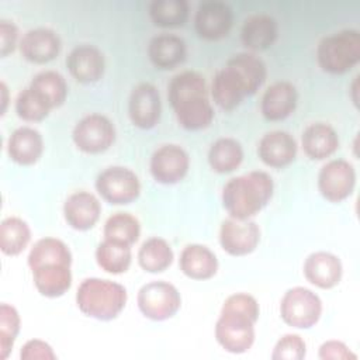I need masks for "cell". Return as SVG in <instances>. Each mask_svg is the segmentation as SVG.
<instances>
[{"label": "cell", "instance_id": "4dcf8cb0", "mask_svg": "<svg viewBox=\"0 0 360 360\" xmlns=\"http://www.w3.org/2000/svg\"><path fill=\"white\" fill-rule=\"evenodd\" d=\"M132 260L131 246L104 239L96 249V262L101 270L110 274L125 273Z\"/></svg>", "mask_w": 360, "mask_h": 360}, {"label": "cell", "instance_id": "7c38bea8", "mask_svg": "<svg viewBox=\"0 0 360 360\" xmlns=\"http://www.w3.org/2000/svg\"><path fill=\"white\" fill-rule=\"evenodd\" d=\"M356 186L354 166L345 159L326 162L318 174V190L329 202H342L349 198Z\"/></svg>", "mask_w": 360, "mask_h": 360}, {"label": "cell", "instance_id": "d590c367", "mask_svg": "<svg viewBox=\"0 0 360 360\" xmlns=\"http://www.w3.org/2000/svg\"><path fill=\"white\" fill-rule=\"evenodd\" d=\"M15 111L17 115L24 121L39 122L49 115L51 108L28 86L17 96Z\"/></svg>", "mask_w": 360, "mask_h": 360}, {"label": "cell", "instance_id": "8d00e7d4", "mask_svg": "<svg viewBox=\"0 0 360 360\" xmlns=\"http://www.w3.org/2000/svg\"><path fill=\"white\" fill-rule=\"evenodd\" d=\"M307 345L297 333H287L281 336L271 353L273 360H301L305 357Z\"/></svg>", "mask_w": 360, "mask_h": 360}, {"label": "cell", "instance_id": "5b68a950", "mask_svg": "<svg viewBox=\"0 0 360 360\" xmlns=\"http://www.w3.org/2000/svg\"><path fill=\"white\" fill-rule=\"evenodd\" d=\"M273 179L262 170L232 177L222 188V205L229 217L250 219L259 214L273 197Z\"/></svg>", "mask_w": 360, "mask_h": 360}, {"label": "cell", "instance_id": "44dd1931", "mask_svg": "<svg viewBox=\"0 0 360 360\" xmlns=\"http://www.w3.org/2000/svg\"><path fill=\"white\" fill-rule=\"evenodd\" d=\"M101 214L98 198L89 191H76L70 194L63 204V217L66 224L76 231L91 229Z\"/></svg>", "mask_w": 360, "mask_h": 360}, {"label": "cell", "instance_id": "484cf974", "mask_svg": "<svg viewBox=\"0 0 360 360\" xmlns=\"http://www.w3.org/2000/svg\"><path fill=\"white\" fill-rule=\"evenodd\" d=\"M186 55V42L173 34L156 35L148 45V56L152 65L162 70L174 69L184 62Z\"/></svg>", "mask_w": 360, "mask_h": 360}, {"label": "cell", "instance_id": "83f0119b", "mask_svg": "<svg viewBox=\"0 0 360 360\" xmlns=\"http://www.w3.org/2000/svg\"><path fill=\"white\" fill-rule=\"evenodd\" d=\"M30 87L51 108H59L68 97V83L65 77L55 70H44L37 73Z\"/></svg>", "mask_w": 360, "mask_h": 360}, {"label": "cell", "instance_id": "4316f807", "mask_svg": "<svg viewBox=\"0 0 360 360\" xmlns=\"http://www.w3.org/2000/svg\"><path fill=\"white\" fill-rule=\"evenodd\" d=\"M277 21L269 14H253L242 25V44L252 51H264L277 39Z\"/></svg>", "mask_w": 360, "mask_h": 360}, {"label": "cell", "instance_id": "e0dca14e", "mask_svg": "<svg viewBox=\"0 0 360 360\" xmlns=\"http://www.w3.org/2000/svg\"><path fill=\"white\" fill-rule=\"evenodd\" d=\"M66 68L76 82L83 84L96 83L104 75V55L98 48L83 44L70 51L66 58Z\"/></svg>", "mask_w": 360, "mask_h": 360}, {"label": "cell", "instance_id": "8992f818", "mask_svg": "<svg viewBox=\"0 0 360 360\" xmlns=\"http://www.w3.org/2000/svg\"><path fill=\"white\" fill-rule=\"evenodd\" d=\"M127 298L124 285L98 277L84 278L76 291L77 308L98 321L115 319L125 308Z\"/></svg>", "mask_w": 360, "mask_h": 360}, {"label": "cell", "instance_id": "e575fe53", "mask_svg": "<svg viewBox=\"0 0 360 360\" xmlns=\"http://www.w3.org/2000/svg\"><path fill=\"white\" fill-rule=\"evenodd\" d=\"M20 332V315L13 305L6 302L0 307V359H7Z\"/></svg>", "mask_w": 360, "mask_h": 360}, {"label": "cell", "instance_id": "8fae6325", "mask_svg": "<svg viewBox=\"0 0 360 360\" xmlns=\"http://www.w3.org/2000/svg\"><path fill=\"white\" fill-rule=\"evenodd\" d=\"M72 139L84 153H103L115 141V127L105 115L89 114L75 125Z\"/></svg>", "mask_w": 360, "mask_h": 360}, {"label": "cell", "instance_id": "f546056e", "mask_svg": "<svg viewBox=\"0 0 360 360\" xmlns=\"http://www.w3.org/2000/svg\"><path fill=\"white\" fill-rule=\"evenodd\" d=\"M174 255L163 238L152 236L146 239L138 250V263L148 273H162L170 267Z\"/></svg>", "mask_w": 360, "mask_h": 360}, {"label": "cell", "instance_id": "d6a6232c", "mask_svg": "<svg viewBox=\"0 0 360 360\" xmlns=\"http://www.w3.org/2000/svg\"><path fill=\"white\" fill-rule=\"evenodd\" d=\"M104 239L132 246L141 235V224L129 212L118 211L108 217L103 228Z\"/></svg>", "mask_w": 360, "mask_h": 360}, {"label": "cell", "instance_id": "603a6c76", "mask_svg": "<svg viewBox=\"0 0 360 360\" xmlns=\"http://www.w3.org/2000/svg\"><path fill=\"white\" fill-rule=\"evenodd\" d=\"M44 152V138L31 127L14 129L7 141V153L13 162L21 166L35 165Z\"/></svg>", "mask_w": 360, "mask_h": 360}, {"label": "cell", "instance_id": "d6986e66", "mask_svg": "<svg viewBox=\"0 0 360 360\" xmlns=\"http://www.w3.org/2000/svg\"><path fill=\"white\" fill-rule=\"evenodd\" d=\"M257 155L266 166L281 169L294 162L297 156V142L287 131H270L259 141Z\"/></svg>", "mask_w": 360, "mask_h": 360}, {"label": "cell", "instance_id": "52a82bcc", "mask_svg": "<svg viewBox=\"0 0 360 360\" xmlns=\"http://www.w3.org/2000/svg\"><path fill=\"white\" fill-rule=\"evenodd\" d=\"M321 69L330 75H343L360 60V32L353 28L323 37L316 48Z\"/></svg>", "mask_w": 360, "mask_h": 360}, {"label": "cell", "instance_id": "836d02e7", "mask_svg": "<svg viewBox=\"0 0 360 360\" xmlns=\"http://www.w3.org/2000/svg\"><path fill=\"white\" fill-rule=\"evenodd\" d=\"M149 15L158 27H181L188 18V3L186 0H153L149 4Z\"/></svg>", "mask_w": 360, "mask_h": 360}, {"label": "cell", "instance_id": "ab89813d", "mask_svg": "<svg viewBox=\"0 0 360 360\" xmlns=\"http://www.w3.org/2000/svg\"><path fill=\"white\" fill-rule=\"evenodd\" d=\"M0 39H1V56H7L11 53L17 46L18 39V28L13 21L1 20L0 21Z\"/></svg>", "mask_w": 360, "mask_h": 360}, {"label": "cell", "instance_id": "30bf717a", "mask_svg": "<svg viewBox=\"0 0 360 360\" xmlns=\"http://www.w3.org/2000/svg\"><path fill=\"white\" fill-rule=\"evenodd\" d=\"M96 190L110 204L122 205L135 201L141 194L138 176L128 167L110 166L96 179Z\"/></svg>", "mask_w": 360, "mask_h": 360}, {"label": "cell", "instance_id": "cb8c5ba5", "mask_svg": "<svg viewBox=\"0 0 360 360\" xmlns=\"http://www.w3.org/2000/svg\"><path fill=\"white\" fill-rule=\"evenodd\" d=\"M180 270L193 280H208L218 271V259L205 245L190 243L183 248L179 259Z\"/></svg>", "mask_w": 360, "mask_h": 360}, {"label": "cell", "instance_id": "74e56055", "mask_svg": "<svg viewBox=\"0 0 360 360\" xmlns=\"http://www.w3.org/2000/svg\"><path fill=\"white\" fill-rule=\"evenodd\" d=\"M319 359L322 360H347V359H357V356L354 353H352V350L349 349L347 345H345L340 340H328L323 342L319 347V353H318Z\"/></svg>", "mask_w": 360, "mask_h": 360}, {"label": "cell", "instance_id": "4fadbf2b", "mask_svg": "<svg viewBox=\"0 0 360 360\" xmlns=\"http://www.w3.org/2000/svg\"><path fill=\"white\" fill-rule=\"evenodd\" d=\"M188 167V153L176 143H165L150 156V174L160 184H176L181 181L186 177Z\"/></svg>", "mask_w": 360, "mask_h": 360}, {"label": "cell", "instance_id": "3957f363", "mask_svg": "<svg viewBox=\"0 0 360 360\" xmlns=\"http://www.w3.org/2000/svg\"><path fill=\"white\" fill-rule=\"evenodd\" d=\"M167 97L176 120L187 131H200L214 120L204 76L194 70L174 75L167 86Z\"/></svg>", "mask_w": 360, "mask_h": 360}, {"label": "cell", "instance_id": "f35d334b", "mask_svg": "<svg viewBox=\"0 0 360 360\" xmlns=\"http://www.w3.org/2000/svg\"><path fill=\"white\" fill-rule=\"evenodd\" d=\"M20 357L24 360H32V359L53 360L56 359V354L53 353L52 347L46 342L39 339H31L22 346Z\"/></svg>", "mask_w": 360, "mask_h": 360}, {"label": "cell", "instance_id": "ac0fdd59", "mask_svg": "<svg viewBox=\"0 0 360 360\" xmlns=\"http://www.w3.org/2000/svg\"><path fill=\"white\" fill-rule=\"evenodd\" d=\"M62 48L59 35L45 27L27 31L20 41V52L31 63L44 65L53 60Z\"/></svg>", "mask_w": 360, "mask_h": 360}, {"label": "cell", "instance_id": "7402d4cb", "mask_svg": "<svg viewBox=\"0 0 360 360\" xmlns=\"http://www.w3.org/2000/svg\"><path fill=\"white\" fill-rule=\"evenodd\" d=\"M298 93L290 82H276L266 89L260 101V111L269 121H283L297 107Z\"/></svg>", "mask_w": 360, "mask_h": 360}, {"label": "cell", "instance_id": "60d3db41", "mask_svg": "<svg viewBox=\"0 0 360 360\" xmlns=\"http://www.w3.org/2000/svg\"><path fill=\"white\" fill-rule=\"evenodd\" d=\"M1 93H3V112H4L7 105V87L4 83H1Z\"/></svg>", "mask_w": 360, "mask_h": 360}, {"label": "cell", "instance_id": "9a60e30c", "mask_svg": "<svg viewBox=\"0 0 360 360\" xmlns=\"http://www.w3.org/2000/svg\"><path fill=\"white\" fill-rule=\"evenodd\" d=\"M233 24L232 8L219 0L202 1L194 17V27L200 38L218 41L225 38Z\"/></svg>", "mask_w": 360, "mask_h": 360}, {"label": "cell", "instance_id": "277c9868", "mask_svg": "<svg viewBox=\"0 0 360 360\" xmlns=\"http://www.w3.org/2000/svg\"><path fill=\"white\" fill-rule=\"evenodd\" d=\"M260 308L255 297L246 292L229 295L215 323V339L229 353H246L255 342V323Z\"/></svg>", "mask_w": 360, "mask_h": 360}, {"label": "cell", "instance_id": "1f68e13d", "mask_svg": "<svg viewBox=\"0 0 360 360\" xmlns=\"http://www.w3.org/2000/svg\"><path fill=\"white\" fill-rule=\"evenodd\" d=\"M31 240L28 224L18 217H8L0 225V249L7 256L20 255Z\"/></svg>", "mask_w": 360, "mask_h": 360}, {"label": "cell", "instance_id": "f1b7e54d", "mask_svg": "<svg viewBox=\"0 0 360 360\" xmlns=\"http://www.w3.org/2000/svg\"><path fill=\"white\" fill-rule=\"evenodd\" d=\"M243 160V148L233 138L217 139L208 150V163L211 169L219 174L236 170Z\"/></svg>", "mask_w": 360, "mask_h": 360}, {"label": "cell", "instance_id": "2e32d148", "mask_svg": "<svg viewBox=\"0 0 360 360\" xmlns=\"http://www.w3.org/2000/svg\"><path fill=\"white\" fill-rule=\"evenodd\" d=\"M128 114L131 122L141 129L153 128L162 114V101L159 90L150 83H139L134 87L128 101Z\"/></svg>", "mask_w": 360, "mask_h": 360}, {"label": "cell", "instance_id": "ba28073f", "mask_svg": "<svg viewBox=\"0 0 360 360\" xmlns=\"http://www.w3.org/2000/svg\"><path fill=\"white\" fill-rule=\"evenodd\" d=\"M280 315L288 326L309 329L321 319L322 301L309 288L292 287L281 298Z\"/></svg>", "mask_w": 360, "mask_h": 360}, {"label": "cell", "instance_id": "ffe728a7", "mask_svg": "<svg viewBox=\"0 0 360 360\" xmlns=\"http://www.w3.org/2000/svg\"><path fill=\"white\" fill-rule=\"evenodd\" d=\"M343 274L340 259L330 252H314L304 262V276L315 287L330 290L336 287Z\"/></svg>", "mask_w": 360, "mask_h": 360}, {"label": "cell", "instance_id": "7a4b0ae2", "mask_svg": "<svg viewBox=\"0 0 360 360\" xmlns=\"http://www.w3.org/2000/svg\"><path fill=\"white\" fill-rule=\"evenodd\" d=\"M28 266L38 292L48 298L62 297L72 285V253L65 242L42 238L28 255Z\"/></svg>", "mask_w": 360, "mask_h": 360}, {"label": "cell", "instance_id": "5bb4252c", "mask_svg": "<svg viewBox=\"0 0 360 360\" xmlns=\"http://www.w3.org/2000/svg\"><path fill=\"white\" fill-rule=\"evenodd\" d=\"M260 242V228L255 221L226 218L219 228L221 248L231 256H246L256 250Z\"/></svg>", "mask_w": 360, "mask_h": 360}, {"label": "cell", "instance_id": "6da1fadb", "mask_svg": "<svg viewBox=\"0 0 360 360\" xmlns=\"http://www.w3.org/2000/svg\"><path fill=\"white\" fill-rule=\"evenodd\" d=\"M266 77L267 69L260 58L249 52L236 53L214 76L211 96L219 108L231 111L245 97L253 96L263 86Z\"/></svg>", "mask_w": 360, "mask_h": 360}, {"label": "cell", "instance_id": "d4e9b609", "mask_svg": "<svg viewBox=\"0 0 360 360\" xmlns=\"http://www.w3.org/2000/svg\"><path fill=\"white\" fill-rule=\"evenodd\" d=\"M301 146L309 159L323 160L338 150L339 136L329 124L314 122L304 129L301 135Z\"/></svg>", "mask_w": 360, "mask_h": 360}, {"label": "cell", "instance_id": "9c48e42d", "mask_svg": "<svg viewBox=\"0 0 360 360\" xmlns=\"http://www.w3.org/2000/svg\"><path fill=\"white\" fill-rule=\"evenodd\" d=\"M138 308L152 321H166L177 314L181 307L179 290L163 280L143 284L136 295Z\"/></svg>", "mask_w": 360, "mask_h": 360}]
</instances>
